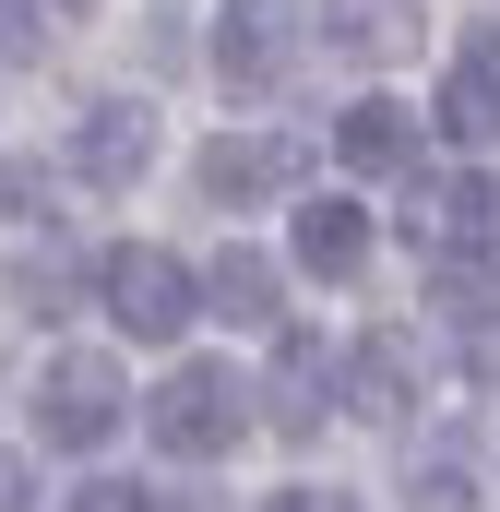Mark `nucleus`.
<instances>
[{"label":"nucleus","mask_w":500,"mask_h":512,"mask_svg":"<svg viewBox=\"0 0 500 512\" xmlns=\"http://www.w3.org/2000/svg\"><path fill=\"white\" fill-rule=\"evenodd\" d=\"M96 298L120 310V334L167 346V334H191V310H203V274H191L179 251H143V239H131V251L96 262Z\"/></svg>","instance_id":"f257e3e1"},{"label":"nucleus","mask_w":500,"mask_h":512,"mask_svg":"<svg viewBox=\"0 0 500 512\" xmlns=\"http://www.w3.org/2000/svg\"><path fill=\"white\" fill-rule=\"evenodd\" d=\"M405 239L441 262L453 286H477L489 251H500V191H489V179H429V191L405 203Z\"/></svg>","instance_id":"f03ea898"},{"label":"nucleus","mask_w":500,"mask_h":512,"mask_svg":"<svg viewBox=\"0 0 500 512\" xmlns=\"http://www.w3.org/2000/svg\"><path fill=\"white\" fill-rule=\"evenodd\" d=\"M143 429H155V453H227L250 429V382H227V370H167V382L143 393Z\"/></svg>","instance_id":"7ed1b4c3"},{"label":"nucleus","mask_w":500,"mask_h":512,"mask_svg":"<svg viewBox=\"0 0 500 512\" xmlns=\"http://www.w3.org/2000/svg\"><path fill=\"white\" fill-rule=\"evenodd\" d=\"M120 417H131V393H120V370H108V358H84V346H72V358H48V370H36V441L96 453Z\"/></svg>","instance_id":"20e7f679"},{"label":"nucleus","mask_w":500,"mask_h":512,"mask_svg":"<svg viewBox=\"0 0 500 512\" xmlns=\"http://www.w3.org/2000/svg\"><path fill=\"white\" fill-rule=\"evenodd\" d=\"M286 48H298V0H227V12H215V60H227V84H274Z\"/></svg>","instance_id":"39448f33"},{"label":"nucleus","mask_w":500,"mask_h":512,"mask_svg":"<svg viewBox=\"0 0 500 512\" xmlns=\"http://www.w3.org/2000/svg\"><path fill=\"white\" fill-rule=\"evenodd\" d=\"M143 155H155V120H143L131 96L84 108V131H72V167H84V179H108V191H120V179H143Z\"/></svg>","instance_id":"423d86ee"},{"label":"nucleus","mask_w":500,"mask_h":512,"mask_svg":"<svg viewBox=\"0 0 500 512\" xmlns=\"http://www.w3.org/2000/svg\"><path fill=\"white\" fill-rule=\"evenodd\" d=\"M441 131H453V143H500V24L441 72Z\"/></svg>","instance_id":"0eeeda50"},{"label":"nucleus","mask_w":500,"mask_h":512,"mask_svg":"<svg viewBox=\"0 0 500 512\" xmlns=\"http://www.w3.org/2000/svg\"><path fill=\"white\" fill-rule=\"evenodd\" d=\"M417 382H429V370H417V334H358L346 393H358L370 417H405V405H417Z\"/></svg>","instance_id":"6e6552de"},{"label":"nucleus","mask_w":500,"mask_h":512,"mask_svg":"<svg viewBox=\"0 0 500 512\" xmlns=\"http://www.w3.org/2000/svg\"><path fill=\"white\" fill-rule=\"evenodd\" d=\"M298 167H310L298 143H215V155H203V191H215V203H262V191H286Z\"/></svg>","instance_id":"1a4fd4ad"},{"label":"nucleus","mask_w":500,"mask_h":512,"mask_svg":"<svg viewBox=\"0 0 500 512\" xmlns=\"http://www.w3.org/2000/svg\"><path fill=\"white\" fill-rule=\"evenodd\" d=\"M298 262H310V274H358V262H370V215L334 203V191L298 203Z\"/></svg>","instance_id":"9d476101"},{"label":"nucleus","mask_w":500,"mask_h":512,"mask_svg":"<svg viewBox=\"0 0 500 512\" xmlns=\"http://www.w3.org/2000/svg\"><path fill=\"white\" fill-rule=\"evenodd\" d=\"M334 382H346V370H334L310 334L274 346V417H286V429H322V393H334Z\"/></svg>","instance_id":"9b49d317"},{"label":"nucleus","mask_w":500,"mask_h":512,"mask_svg":"<svg viewBox=\"0 0 500 512\" xmlns=\"http://www.w3.org/2000/svg\"><path fill=\"white\" fill-rule=\"evenodd\" d=\"M203 310H227V322H274V262L262 251H227L203 274Z\"/></svg>","instance_id":"f8f14e48"},{"label":"nucleus","mask_w":500,"mask_h":512,"mask_svg":"<svg viewBox=\"0 0 500 512\" xmlns=\"http://www.w3.org/2000/svg\"><path fill=\"white\" fill-rule=\"evenodd\" d=\"M334 155H346V167H393V155H405V108H393V96L346 108V120H334Z\"/></svg>","instance_id":"ddd939ff"},{"label":"nucleus","mask_w":500,"mask_h":512,"mask_svg":"<svg viewBox=\"0 0 500 512\" xmlns=\"http://www.w3.org/2000/svg\"><path fill=\"white\" fill-rule=\"evenodd\" d=\"M12 298H24V310H72V262H60V251H24V262H12Z\"/></svg>","instance_id":"4468645a"},{"label":"nucleus","mask_w":500,"mask_h":512,"mask_svg":"<svg viewBox=\"0 0 500 512\" xmlns=\"http://www.w3.org/2000/svg\"><path fill=\"white\" fill-rule=\"evenodd\" d=\"M0 203H12V215H48V167H36V155H0Z\"/></svg>","instance_id":"2eb2a0df"},{"label":"nucleus","mask_w":500,"mask_h":512,"mask_svg":"<svg viewBox=\"0 0 500 512\" xmlns=\"http://www.w3.org/2000/svg\"><path fill=\"white\" fill-rule=\"evenodd\" d=\"M12 48H36V0H0V60Z\"/></svg>","instance_id":"dca6fc26"},{"label":"nucleus","mask_w":500,"mask_h":512,"mask_svg":"<svg viewBox=\"0 0 500 512\" xmlns=\"http://www.w3.org/2000/svg\"><path fill=\"white\" fill-rule=\"evenodd\" d=\"M60 512H143V501H131V489H72Z\"/></svg>","instance_id":"f3484780"},{"label":"nucleus","mask_w":500,"mask_h":512,"mask_svg":"<svg viewBox=\"0 0 500 512\" xmlns=\"http://www.w3.org/2000/svg\"><path fill=\"white\" fill-rule=\"evenodd\" d=\"M0 512H36V489H24V477H12V465H0Z\"/></svg>","instance_id":"a211bd4d"},{"label":"nucleus","mask_w":500,"mask_h":512,"mask_svg":"<svg viewBox=\"0 0 500 512\" xmlns=\"http://www.w3.org/2000/svg\"><path fill=\"white\" fill-rule=\"evenodd\" d=\"M262 512H322V501H310V489H286V501H262Z\"/></svg>","instance_id":"6ab92c4d"}]
</instances>
